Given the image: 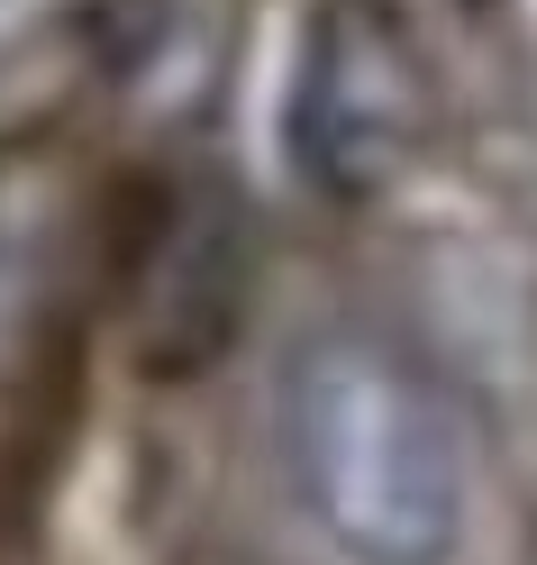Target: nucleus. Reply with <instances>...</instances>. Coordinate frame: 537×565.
<instances>
[{
    "label": "nucleus",
    "instance_id": "obj_1",
    "mask_svg": "<svg viewBox=\"0 0 537 565\" xmlns=\"http://www.w3.org/2000/svg\"><path fill=\"white\" fill-rule=\"evenodd\" d=\"M273 429L301 520L346 565H455L474 529V438L447 374L391 329L329 320L292 338Z\"/></svg>",
    "mask_w": 537,
    "mask_h": 565
},
{
    "label": "nucleus",
    "instance_id": "obj_2",
    "mask_svg": "<svg viewBox=\"0 0 537 565\" xmlns=\"http://www.w3.org/2000/svg\"><path fill=\"white\" fill-rule=\"evenodd\" d=\"M428 119H438L428 74L401 46V28L365 0H329L301 38V100H292L301 173L337 201H365L419 164Z\"/></svg>",
    "mask_w": 537,
    "mask_h": 565
},
{
    "label": "nucleus",
    "instance_id": "obj_3",
    "mask_svg": "<svg viewBox=\"0 0 537 565\" xmlns=\"http://www.w3.org/2000/svg\"><path fill=\"white\" fill-rule=\"evenodd\" d=\"M46 19H55V0H0V55H10V46H28Z\"/></svg>",
    "mask_w": 537,
    "mask_h": 565
}]
</instances>
